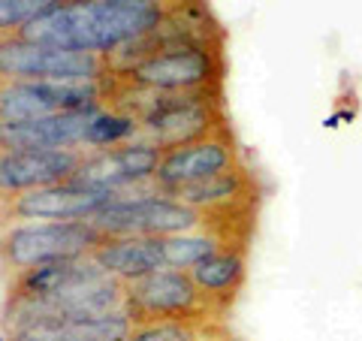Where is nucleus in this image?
Instances as JSON below:
<instances>
[{"mask_svg": "<svg viewBox=\"0 0 362 341\" xmlns=\"http://www.w3.org/2000/svg\"><path fill=\"white\" fill-rule=\"evenodd\" d=\"M190 0H58L18 30L37 45L109 54L148 37Z\"/></svg>", "mask_w": 362, "mask_h": 341, "instance_id": "f257e3e1", "label": "nucleus"}, {"mask_svg": "<svg viewBox=\"0 0 362 341\" xmlns=\"http://www.w3.org/2000/svg\"><path fill=\"white\" fill-rule=\"evenodd\" d=\"M103 233L88 221H33L0 230V269L18 278L33 266L54 260L88 257L103 242Z\"/></svg>", "mask_w": 362, "mask_h": 341, "instance_id": "f03ea898", "label": "nucleus"}, {"mask_svg": "<svg viewBox=\"0 0 362 341\" xmlns=\"http://www.w3.org/2000/svg\"><path fill=\"white\" fill-rule=\"evenodd\" d=\"M112 76H118L124 85L145 91H166V94L223 88V76H226L223 42H197V45L166 49L148 54L139 64Z\"/></svg>", "mask_w": 362, "mask_h": 341, "instance_id": "7ed1b4c3", "label": "nucleus"}, {"mask_svg": "<svg viewBox=\"0 0 362 341\" xmlns=\"http://www.w3.org/2000/svg\"><path fill=\"white\" fill-rule=\"evenodd\" d=\"M88 224H94L103 236H178L211 226V221L202 212L166 197L160 187L154 193L136 190L133 197L130 190H124L109 206L90 214Z\"/></svg>", "mask_w": 362, "mask_h": 341, "instance_id": "20e7f679", "label": "nucleus"}, {"mask_svg": "<svg viewBox=\"0 0 362 341\" xmlns=\"http://www.w3.org/2000/svg\"><path fill=\"white\" fill-rule=\"evenodd\" d=\"M124 314L133 326L163 320H221L209 299L185 269H157L151 275L127 281Z\"/></svg>", "mask_w": 362, "mask_h": 341, "instance_id": "39448f33", "label": "nucleus"}, {"mask_svg": "<svg viewBox=\"0 0 362 341\" xmlns=\"http://www.w3.org/2000/svg\"><path fill=\"white\" fill-rule=\"evenodd\" d=\"M106 73V54L49 49L18 33L0 37V82H85Z\"/></svg>", "mask_w": 362, "mask_h": 341, "instance_id": "423d86ee", "label": "nucleus"}, {"mask_svg": "<svg viewBox=\"0 0 362 341\" xmlns=\"http://www.w3.org/2000/svg\"><path fill=\"white\" fill-rule=\"evenodd\" d=\"M115 197L118 193L112 190H90L76 181H61L0 200V226H9V221H88Z\"/></svg>", "mask_w": 362, "mask_h": 341, "instance_id": "0eeeda50", "label": "nucleus"}, {"mask_svg": "<svg viewBox=\"0 0 362 341\" xmlns=\"http://www.w3.org/2000/svg\"><path fill=\"white\" fill-rule=\"evenodd\" d=\"M239 163H242V154H239V145L233 139L230 121H226L218 130L199 136L194 142H185V145H178V149L163 151V161L157 166L154 185L160 190H173L181 185H194V181L221 175Z\"/></svg>", "mask_w": 362, "mask_h": 341, "instance_id": "6e6552de", "label": "nucleus"}, {"mask_svg": "<svg viewBox=\"0 0 362 341\" xmlns=\"http://www.w3.org/2000/svg\"><path fill=\"white\" fill-rule=\"evenodd\" d=\"M160 161H163V149H157V145L142 139L124 142V145H115V149L88 154L70 181L90 190L124 193V190L139 187L142 181H154Z\"/></svg>", "mask_w": 362, "mask_h": 341, "instance_id": "1a4fd4ad", "label": "nucleus"}, {"mask_svg": "<svg viewBox=\"0 0 362 341\" xmlns=\"http://www.w3.org/2000/svg\"><path fill=\"white\" fill-rule=\"evenodd\" d=\"M85 157V149L0 151V200L70 181Z\"/></svg>", "mask_w": 362, "mask_h": 341, "instance_id": "9d476101", "label": "nucleus"}, {"mask_svg": "<svg viewBox=\"0 0 362 341\" xmlns=\"http://www.w3.org/2000/svg\"><path fill=\"white\" fill-rule=\"evenodd\" d=\"M100 109L52 112L30 121L0 124V151H37V149H78L88 139L90 121Z\"/></svg>", "mask_w": 362, "mask_h": 341, "instance_id": "9b49d317", "label": "nucleus"}, {"mask_svg": "<svg viewBox=\"0 0 362 341\" xmlns=\"http://www.w3.org/2000/svg\"><path fill=\"white\" fill-rule=\"evenodd\" d=\"M190 278L199 287V293L209 299V305L221 317L230 311V305L245 287L247 278V248L245 245H230L221 248L218 254L206 257L202 263L190 269Z\"/></svg>", "mask_w": 362, "mask_h": 341, "instance_id": "f8f14e48", "label": "nucleus"}, {"mask_svg": "<svg viewBox=\"0 0 362 341\" xmlns=\"http://www.w3.org/2000/svg\"><path fill=\"white\" fill-rule=\"evenodd\" d=\"M90 260L121 281H136L157 269H166L160 236H106L90 251Z\"/></svg>", "mask_w": 362, "mask_h": 341, "instance_id": "ddd939ff", "label": "nucleus"}, {"mask_svg": "<svg viewBox=\"0 0 362 341\" xmlns=\"http://www.w3.org/2000/svg\"><path fill=\"white\" fill-rule=\"evenodd\" d=\"M100 266L88 257H73V260H54V263L33 266L21 272L18 278L9 284V296H25V299H52L58 293L70 290L73 284L97 275Z\"/></svg>", "mask_w": 362, "mask_h": 341, "instance_id": "4468645a", "label": "nucleus"}, {"mask_svg": "<svg viewBox=\"0 0 362 341\" xmlns=\"http://www.w3.org/2000/svg\"><path fill=\"white\" fill-rule=\"evenodd\" d=\"M52 112L58 109L45 94L42 82H0V124L30 121Z\"/></svg>", "mask_w": 362, "mask_h": 341, "instance_id": "2eb2a0df", "label": "nucleus"}, {"mask_svg": "<svg viewBox=\"0 0 362 341\" xmlns=\"http://www.w3.org/2000/svg\"><path fill=\"white\" fill-rule=\"evenodd\" d=\"M127 341H233L221 320H163L133 326Z\"/></svg>", "mask_w": 362, "mask_h": 341, "instance_id": "dca6fc26", "label": "nucleus"}, {"mask_svg": "<svg viewBox=\"0 0 362 341\" xmlns=\"http://www.w3.org/2000/svg\"><path fill=\"white\" fill-rule=\"evenodd\" d=\"M130 136H139V121H136L130 112L124 109H100L97 118L90 121V130H88V139L85 145L88 149H115V145H124Z\"/></svg>", "mask_w": 362, "mask_h": 341, "instance_id": "f3484780", "label": "nucleus"}, {"mask_svg": "<svg viewBox=\"0 0 362 341\" xmlns=\"http://www.w3.org/2000/svg\"><path fill=\"white\" fill-rule=\"evenodd\" d=\"M58 0H0V37H13Z\"/></svg>", "mask_w": 362, "mask_h": 341, "instance_id": "a211bd4d", "label": "nucleus"}, {"mask_svg": "<svg viewBox=\"0 0 362 341\" xmlns=\"http://www.w3.org/2000/svg\"><path fill=\"white\" fill-rule=\"evenodd\" d=\"M0 341H6V338H4V335H0Z\"/></svg>", "mask_w": 362, "mask_h": 341, "instance_id": "6ab92c4d", "label": "nucleus"}]
</instances>
